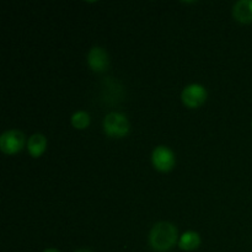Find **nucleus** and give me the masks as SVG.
Masks as SVG:
<instances>
[{
	"label": "nucleus",
	"mask_w": 252,
	"mask_h": 252,
	"mask_svg": "<svg viewBox=\"0 0 252 252\" xmlns=\"http://www.w3.org/2000/svg\"><path fill=\"white\" fill-rule=\"evenodd\" d=\"M201 245V236L196 231H186L179 239V246L184 251H193Z\"/></svg>",
	"instance_id": "obj_8"
},
{
	"label": "nucleus",
	"mask_w": 252,
	"mask_h": 252,
	"mask_svg": "<svg viewBox=\"0 0 252 252\" xmlns=\"http://www.w3.org/2000/svg\"><path fill=\"white\" fill-rule=\"evenodd\" d=\"M88 65L95 73H103L110 65L108 53L102 47H93L88 53Z\"/></svg>",
	"instance_id": "obj_6"
},
{
	"label": "nucleus",
	"mask_w": 252,
	"mask_h": 252,
	"mask_svg": "<svg viewBox=\"0 0 252 252\" xmlns=\"http://www.w3.org/2000/svg\"><path fill=\"white\" fill-rule=\"evenodd\" d=\"M71 125L76 129H85L90 125V115L85 111H78L71 116Z\"/></svg>",
	"instance_id": "obj_10"
},
{
	"label": "nucleus",
	"mask_w": 252,
	"mask_h": 252,
	"mask_svg": "<svg viewBox=\"0 0 252 252\" xmlns=\"http://www.w3.org/2000/svg\"><path fill=\"white\" fill-rule=\"evenodd\" d=\"M233 16L240 24L252 22V0H239L233 7Z\"/></svg>",
	"instance_id": "obj_7"
},
{
	"label": "nucleus",
	"mask_w": 252,
	"mask_h": 252,
	"mask_svg": "<svg viewBox=\"0 0 252 252\" xmlns=\"http://www.w3.org/2000/svg\"><path fill=\"white\" fill-rule=\"evenodd\" d=\"M179 231L172 223L159 221L149 233V244L157 252H167L179 244Z\"/></svg>",
	"instance_id": "obj_1"
},
{
	"label": "nucleus",
	"mask_w": 252,
	"mask_h": 252,
	"mask_svg": "<svg viewBox=\"0 0 252 252\" xmlns=\"http://www.w3.org/2000/svg\"><path fill=\"white\" fill-rule=\"evenodd\" d=\"M75 252H91V251L88 250V249H81V250H78V251H75Z\"/></svg>",
	"instance_id": "obj_12"
},
{
	"label": "nucleus",
	"mask_w": 252,
	"mask_h": 252,
	"mask_svg": "<svg viewBox=\"0 0 252 252\" xmlns=\"http://www.w3.org/2000/svg\"><path fill=\"white\" fill-rule=\"evenodd\" d=\"M47 148V139L41 133H36L30 138L27 143V149L32 158H39Z\"/></svg>",
	"instance_id": "obj_9"
},
{
	"label": "nucleus",
	"mask_w": 252,
	"mask_h": 252,
	"mask_svg": "<svg viewBox=\"0 0 252 252\" xmlns=\"http://www.w3.org/2000/svg\"><path fill=\"white\" fill-rule=\"evenodd\" d=\"M129 121L121 112H111L103 120V129L108 137L122 138L129 132Z\"/></svg>",
	"instance_id": "obj_2"
},
{
	"label": "nucleus",
	"mask_w": 252,
	"mask_h": 252,
	"mask_svg": "<svg viewBox=\"0 0 252 252\" xmlns=\"http://www.w3.org/2000/svg\"><path fill=\"white\" fill-rule=\"evenodd\" d=\"M43 252H59L57 249H47V250H44Z\"/></svg>",
	"instance_id": "obj_11"
},
{
	"label": "nucleus",
	"mask_w": 252,
	"mask_h": 252,
	"mask_svg": "<svg viewBox=\"0 0 252 252\" xmlns=\"http://www.w3.org/2000/svg\"><path fill=\"white\" fill-rule=\"evenodd\" d=\"M25 147V134L19 129L6 130L0 137V149L4 154L14 155Z\"/></svg>",
	"instance_id": "obj_3"
},
{
	"label": "nucleus",
	"mask_w": 252,
	"mask_h": 252,
	"mask_svg": "<svg viewBox=\"0 0 252 252\" xmlns=\"http://www.w3.org/2000/svg\"><path fill=\"white\" fill-rule=\"evenodd\" d=\"M206 88L201 84H191L184 89L181 94L182 102L189 108H197L203 105L207 100Z\"/></svg>",
	"instance_id": "obj_5"
},
{
	"label": "nucleus",
	"mask_w": 252,
	"mask_h": 252,
	"mask_svg": "<svg viewBox=\"0 0 252 252\" xmlns=\"http://www.w3.org/2000/svg\"><path fill=\"white\" fill-rule=\"evenodd\" d=\"M251 127H252V122H251Z\"/></svg>",
	"instance_id": "obj_13"
},
{
	"label": "nucleus",
	"mask_w": 252,
	"mask_h": 252,
	"mask_svg": "<svg viewBox=\"0 0 252 252\" xmlns=\"http://www.w3.org/2000/svg\"><path fill=\"white\" fill-rule=\"evenodd\" d=\"M152 162L157 170L161 172H169L174 169L176 164L175 154L170 148L165 145H159L153 150Z\"/></svg>",
	"instance_id": "obj_4"
}]
</instances>
